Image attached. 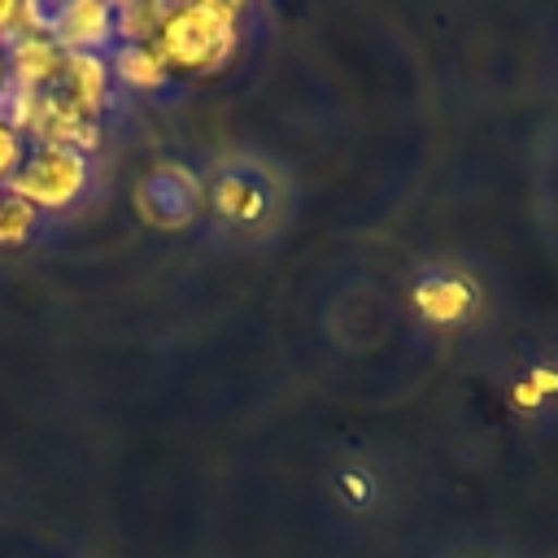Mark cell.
<instances>
[{
    "instance_id": "8fae6325",
    "label": "cell",
    "mask_w": 558,
    "mask_h": 558,
    "mask_svg": "<svg viewBox=\"0 0 558 558\" xmlns=\"http://www.w3.org/2000/svg\"><path fill=\"white\" fill-rule=\"evenodd\" d=\"M331 493H336L353 514H362V510H371V506L379 501V480H375L371 466L344 462V466H336V475H331Z\"/></svg>"
},
{
    "instance_id": "8992f818",
    "label": "cell",
    "mask_w": 558,
    "mask_h": 558,
    "mask_svg": "<svg viewBox=\"0 0 558 558\" xmlns=\"http://www.w3.org/2000/svg\"><path fill=\"white\" fill-rule=\"evenodd\" d=\"M65 52H109L113 48V4L105 0H70L52 4V31Z\"/></svg>"
},
{
    "instance_id": "4fadbf2b",
    "label": "cell",
    "mask_w": 558,
    "mask_h": 558,
    "mask_svg": "<svg viewBox=\"0 0 558 558\" xmlns=\"http://www.w3.org/2000/svg\"><path fill=\"white\" fill-rule=\"evenodd\" d=\"M26 148H31V140H26L22 131H13V126L0 118V187L13 183V174H17L22 157H26Z\"/></svg>"
},
{
    "instance_id": "30bf717a",
    "label": "cell",
    "mask_w": 558,
    "mask_h": 558,
    "mask_svg": "<svg viewBox=\"0 0 558 558\" xmlns=\"http://www.w3.org/2000/svg\"><path fill=\"white\" fill-rule=\"evenodd\" d=\"M166 22V4H113V44H153Z\"/></svg>"
},
{
    "instance_id": "52a82bcc",
    "label": "cell",
    "mask_w": 558,
    "mask_h": 558,
    "mask_svg": "<svg viewBox=\"0 0 558 558\" xmlns=\"http://www.w3.org/2000/svg\"><path fill=\"white\" fill-rule=\"evenodd\" d=\"M57 92L87 118L100 122L105 105L113 100V74H109V57L105 52H70L65 70L57 78Z\"/></svg>"
},
{
    "instance_id": "7a4b0ae2",
    "label": "cell",
    "mask_w": 558,
    "mask_h": 558,
    "mask_svg": "<svg viewBox=\"0 0 558 558\" xmlns=\"http://www.w3.org/2000/svg\"><path fill=\"white\" fill-rule=\"evenodd\" d=\"M235 4H174L166 9V22L157 31V52L170 70H192V74H214L231 61L240 26Z\"/></svg>"
},
{
    "instance_id": "5b68a950",
    "label": "cell",
    "mask_w": 558,
    "mask_h": 558,
    "mask_svg": "<svg viewBox=\"0 0 558 558\" xmlns=\"http://www.w3.org/2000/svg\"><path fill=\"white\" fill-rule=\"evenodd\" d=\"M414 310L436 327H458L480 310V288L466 270L436 266L414 279Z\"/></svg>"
},
{
    "instance_id": "277c9868",
    "label": "cell",
    "mask_w": 558,
    "mask_h": 558,
    "mask_svg": "<svg viewBox=\"0 0 558 558\" xmlns=\"http://www.w3.org/2000/svg\"><path fill=\"white\" fill-rule=\"evenodd\" d=\"M135 209L157 227H187L205 209V183L196 170L161 161L135 183Z\"/></svg>"
},
{
    "instance_id": "9c48e42d",
    "label": "cell",
    "mask_w": 558,
    "mask_h": 558,
    "mask_svg": "<svg viewBox=\"0 0 558 558\" xmlns=\"http://www.w3.org/2000/svg\"><path fill=\"white\" fill-rule=\"evenodd\" d=\"M105 57H109L113 83L135 87V92H153V87H161L170 78V65L161 61L157 44H113Z\"/></svg>"
},
{
    "instance_id": "3957f363",
    "label": "cell",
    "mask_w": 558,
    "mask_h": 558,
    "mask_svg": "<svg viewBox=\"0 0 558 558\" xmlns=\"http://www.w3.org/2000/svg\"><path fill=\"white\" fill-rule=\"evenodd\" d=\"M92 183V161L87 153L61 148V144H31L9 192L17 201H26L35 214H52V209H70L83 201Z\"/></svg>"
},
{
    "instance_id": "7c38bea8",
    "label": "cell",
    "mask_w": 558,
    "mask_h": 558,
    "mask_svg": "<svg viewBox=\"0 0 558 558\" xmlns=\"http://www.w3.org/2000/svg\"><path fill=\"white\" fill-rule=\"evenodd\" d=\"M39 231V214L17 201L9 187H0V248H17Z\"/></svg>"
},
{
    "instance_id": "5bb4252c",
    "label": "cell",
    "mask_w": 558,
    "mask_h": 558,
    "mask_svg": "<svg viewBox=\"0 0 558 558\" xmlns=\"http://www.w3.org/2000/svg\"><path fill=\"white\" fill-rule=\"evenodd\" d=\"M449 558H497V554H484V549H458V554H449Z\"/></svg>"
},
{
    "instance_id": "6da1fadb",
    "label": "cell",
    "mask_w": 558,
    "mask_h": 558,
    "mask_svg": "<svg viewBox=\"0 0 558 558\" xmlns=\"http://www.w3.org/2000/svg\"><path fill=\"white\" fill-rule=\"evenodd\" d=\"M205 209L218 231L266 240L288 214V183L262 157H222L205 179Z\"/></svg>"
},
{
    "instance_id": "ba28073f",
    "label": "cell",
    "mask_w": 558,
    "mask_h": 558,
    "mask_svg": "<svg viewBox=\"0 0 558 558\" xmlns=\"http://www.w3.org/2000/svg\"><path fill=\"white\" fill-rule=\"evenodd\" d=\"M9 52V83L26 87V92H48L57 87L61 70H65V48L52 35H22L13 44H4Z\"/></svg>"
},
{
    "instance_id": "9a60e30c",
    "label": "cell",
    "mask_w": 558,
    "mask_h": 558,
    "mask_svg": "<svg viewBox=\"0 0 558 558\" xmlns=\"http://www.w3.org/2000/svg\"><path fill=\"white\" fill-rule=\"evenodd\" d=\"M9 83V52H4V44H0V87Z\"/></svg>"
}]
</instances>
